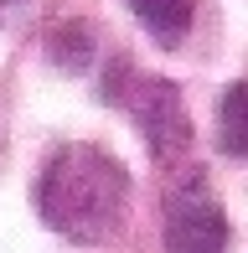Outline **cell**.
<instances>
[{"instance_id": "1", "label": "cell", "mask_w": 248, "mask_h": 253, "mask_svg": "<svg viewBox=\"0 0 248 253\" xmlns=\"http://www.w3.org/2000/svg\"><path fill=\"white\" fill-rule=\"evenodd\" d=\"M37 212L73 243H114L129 217V170L98 145H62L41 166Z\"/></svg>"}, {"instance_id": "2", "label": "cell", "mask_w": 248, "mask_h": 253, "mask_svg": "<svg viewBox=\"0 0 248 253\" xmlns=\"http://www.w3.org/2000/svg\"><path fill=\"white\" fill-rule=\"evenodd\" d=\"M114 98L129 109L134 129L145 134L155 160H181L191 150V119H186V103H181V88L165 83V78H150V73H134V67H119L114 73Z\"/></svg>"}, {"instance_id": "3", "label": "cell", "mask_w": 248, "mask_h": 253, "mask_svg": "<svg viewBox=\"0 0 248 253\" xmlns=\"http://www.w3.org/2000/svg\"><path fill=\"white\" fill-rule=\"evenodd\" d=\"M228 217L202 181H186L165 197V253H222Z\"/></svg>"}, {"instance_id": "4", "label": "cell", "mask_w": 248, "mask_h": 253, "mask_svg": "<svg viewBox=\"0 0 248 253\" xmlns=\"http://www.w3.org/2000/svg\"><path fill=\"white\" fill-rule=\"evenodd\" d=\"M129 16L150 31L161 47H176V42L191 31V16H197V0H124Z\"/></svg>"}, {"instance_id": "5", "label": "cell", "mask_w": 248, "mask_h": 253, "mask_svg": "<svg viewBox=\"0 0 248 253\" xmlns=\"http://www.w3.org/2000/svg\"><path fill=\"white\" fill-rule=\"evenodd\" d=\"M217 145L228 155H248V83H233L217 103Z\"/></svg>"}, {"instance_id": "6", "label": "cell", "mask_w": 248, "mask_h": 253, "mask_svg": "<svg viewBox=\"0 0 248 253\" xmlns=\"http://www.w3.org/2000/svg\"><path fill=\"white\" fill-rule=\"evenodd\" d=\"M0 5H10V0H0Z\"/></svg>"}]
</instances>
